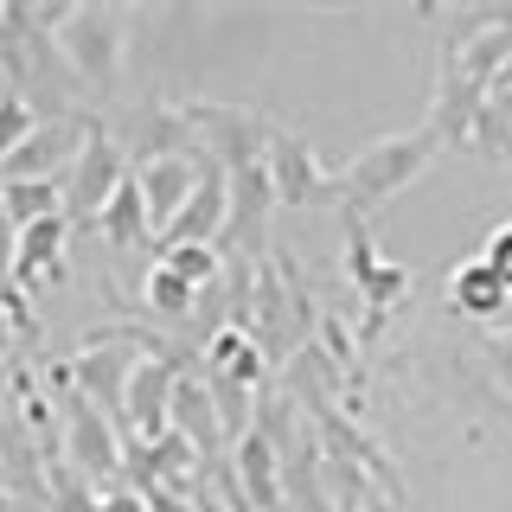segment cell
Masks as SVG:
<instances>
[{"label": "cell", "instance_id": "6da1fadb", "mask_svg": "<svg viewBox=\"0 0 512 512\" xmlns=\"http://www.w3.org/2000/svg\"><path fill=\"white\" fill-rule=\"evenodd\" d=\"M58 45L90 84H116L122 64V13L116 7H71L58 20Z\"/></svg>", "mask_w": 512, "mask_h": 512}, {"label": "cell", "instance_id": "7a4b0ae2", "mask_svg": "<svg viewBox=\"0 0 512 512\" xmlns=\"http://www.w3.org/2000/svg\"><path fill=\"white\" fill-rule=\"evenodd\" d=\"M429 167V135H397V141H378V148H365L359 160L346 167V192H372V199H384V192L410 186L416 173Z\"/></svg>", "mask_w": 512, "mask_h": 512}, {"label": "cell", "instance_id": "3957f363", "mask_svg": "<svg viewBox=\"0 0 512 512\" xmlns=\"http://www.w3.org/2000/svg\"><path fill=\"white\" fill-rule=\"evenodd\" d=\"M205 173L192 167L186 154H148L135 167V186H141V199H148V218H154V231H167L173 218L192 205V192H199Z\"/></svg>", "mask_w": 512, "mask_h": 512}, {"label": "cell", "instance_id": "277c9868", "mask_svg": "<svg viewBox=\"0 0 512 512\" xmlns=\"http://www.w3.org/2000/svg\"><path fill=\"white\" fill-rule=\"evenodd\" d=\"M122 180L128 173H122V154L109 148V135H90L84 154H77V167H71V180H64V199H71L64 212H103Z\"/></svg>", "mask_w": 512, "mask_h": 512}, {"label": "cell", "instance_id": "5b68a950", "mask_svg": "<svg viewBox=\"0 0 512 512\" xmlns=\"http://www.w3.org/2000/svg\"><path fill=\"white\" fill-rule=\"evenodd\" d=\"M64 167H77V154H71V128L58 122V128H39V135L0 167V186H26V180L32 186H58Z\"/></svg>", "mask_w": 512, "mask_h": 512}, {"label": "cell", "instance_id": "8992f818", "mask_svg": "<svg viewBox=\"0 0 512 512\" xmlns=\"http://www.w3.org/2000/svg\"><path fill=\"white\" fill-rule=\"evenodd\" d=\"M224 218H231V180H224V173H205L199 192H192V205L167 224V237L173 244H212V231Z\"/></svg>", "mask_w": 512, "mask_h": 512}, {"label": "cell", "instance_id": "52a82bcc", "mask_svg": "<svg viewBox=\"0 0 512 512\" xmlns=\"http://www.w3.org/2000/svg\"><path fill=\"white\" fill-rule=\"evenodd\" d=\"M96 224H103V237H116V244H141V237L154 231V218H148V199H141V186H135V173L116 186V199L96 212Z\"/></svg>", "mask_w": 512, "mask_h": 512}, {"label": "cell", "instance_id": "ba28073f", "mask_svg": "<svg viewBox=\"0 0 512 512\" xmlns=\"http://www.w3.org/2000/svg\"><path fill=\"white\" fill-rule=\"evenodd\" d=\"M167 397H173V372L154 365V359H141L135 384H128V404H122V410H135L141 436H160V410H167Z\"/></svg>", "mask_w": 512, "mask_h": 512}, {"label": "cell", "instance_id": "9c48e42d", "mask_svg": "<svg viewBox=\"0 0 512 512\" xmlns=\"http://www.w3.org/2000/svg\"><path fill=\"white\" fill-rule=\"evenodd\" d=\"M448 295H455V308H468V314H493L512 288L487 269V256H474V263H461L455 276H448Z\"/></svg>", "mask_w": 512, "mask_h": 512}, {"label": "cell", "instance_id": "30bf717a", "mask_svg": "<svg viewBox=\"0 0 512 512\" xmlns=\"http://www.w3.org/2000/svg\"><path fill=\"white\" fill-rule=\"evenodd\" d=\"M58 205H64V192L58 186H0V212L13 218V231H26V224H45V218H58Z\"/></svg>", "mask_w": 512, "mask_h": 512}, {"label": "cell", "instance_id": "8fae6325", "mask_svg": "<svg viewBox=\"0 0 512 512\" xmlns=\"http://www.w3.org/2000/svg\"><path fill=\"white\" fill-rule=\"evenodd\" d=\"M32 135H39V116H32V103H26V96H0V167H7V160L20 154Z\"/></svg>", "mask_w": 512, "mask_h": 512}, {"label": "cell", "instance_id": "7c38bea8", "mask_svg": "<svg viewBox=\"0 0 512 512\" xmlns=\"http://www.w3.org/2000/svg\"><path fill=\"white\" fill-rule=\"evenodd\" d=\"M167 269H173L186 288H205V282L218 276V250H212V244H173V250H167Z\"/></svg>", "mask_w": 512, "mask_h": 512}, {"label": "cell", "instance_id": "4fadbf2b", "mask_svg": "<svg viewBox=\"0 0 512 512\" xmlns=\"http://www.w3.org/2000/svg\"><path fill=\"white\" fill-rule=\"evenodd\" d=\"M212 372L218 378H256V352L244 346V333H218V340H212Z\"/></svg>", "mask_w": 512, "mask_h": 512}, {"label": "cell", "instance_id": "5bb4252c", "mask_svg": "<svg viewBox=\"0 0 512 512\" xmlns=\"http://www.w3.org/2000/svg\"><path fill=\"white\" fill-rule=\"evenodd\" d=\"M192 295H199V288H186L167 263H160L154 276H148V308H154V314H186V308H192Z\"/></svg>", "mask_w": 512, "mask_h": 512}, {"label": "cell", "instance_id": "9a60e30c", "mask_svg": "<svg viewBox=\"0 0 512 512\" xmlns=\"http://www.w3.org/2000/svg\"><path fill=\"white\" fill-rule=\"evenodd\" d=\"M480 256H487V269L512 288V224H500V231L487 237V250H480Z\"/></svg>", "mask_w": 512, "mask_h": 512}, {"label": "cell", "instance_id": "2e32d148", "mask_svg": "<svg viewBox=\"0 0 512 512\" xmlns=\"http://www.w3.org/2000/svg\"><path fill=\"white\" fill-rule=\"evenodd\" d=\"M13 263H20V231H13V218L0 212V282L13 276Z\"/></svg>", "mask_w": 512, "mask_h": 512}, {"label": "cell", "instance_id": "e0dca14e", "mask_svg": "<svg viewBox=\"0 0 512 512\" xmlns=\"http://www.w3.org/2000/svg\"><path fill=\"white\" fill-rule=\"evenodd\" d=\"M0 346H7V320H0Z\"/></svg>", "mask_w": 512, "mask_h": 512}]
</instances>
